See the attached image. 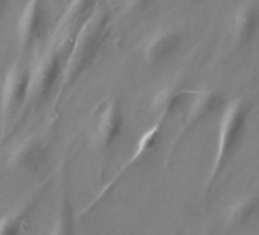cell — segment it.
<instances>
[{"mask_svg":"<svg viewBox=\"0 0 259 235\" xmlns=\"http://www.w3.org/2000/svg\"><path fill=\"white\" fill-rule=\"evenodd\" d=\"M108 20H110L108 11L96 10L81 25L69 49L67 58L64 61V67L58 81V93L55 98V105H58L64 92L78 80V76L85 70V67L96 57L99 48L102 46L107 37Z\"/></svg>","mask_w":259,"mask_h":235,"instance_id":"cell-1","label":"cell"},{"mask_svg":"<svg viewBox=\"0 0 259 235\" xmlns=\"http://www.w3.org/2000/svg\"><path fill=\"white\" fill-rule=\"evenodd\" d=\"M247 118H248V104L244 99L236 98L226 104L220 120L213 164L206 180V192H209L215 186L220 176L226 170L229 161L232 159V154L235 153V148L244 135Z\"/></svg>","mask_w":259,"mask_h":235,"instance_id":"cell-2","label":"cell"},{"mask_svg":"<svg viewBox=\"0 0 259 235\" xmlns=\"http://www.w3.org/2000/svg\"><path fill=\"white\" fill-rule=\"evenodd\" d=\"M64 67L60 45H51L35 64L29 69V89L26 102L40 104L48 98L49 92L58 84Z\"/></svg>","mask_w":259,"mask_h":235,"instance_id":"cell-3","label":"cell"},{"mask_svg":"<svg viewBox=\"0 0 259 235\" xmlns=\"http://www.w3.org/2000/svg\"><path fill=\"white\" fill-rule=\"evenodd\" d=\"M28 89L29 69L25 67L20 61H17L8 70L2 86V92H0V127H2V136L8 133V127L13 118L26 104Z\"/></svg>","mask_w":259,"mask_h":235,"instance_id":"cell-4","label":"cell"},{"mask_svg":"<svg viewBox=\"0 0 259 235\" xmlns=\"http://www.w3.org/2000/svg\"><path fill=\"white\" fill-rule=\"evenodd\" d=\"M224 104V95L218 90L213 89H204V90H195V93L192 95V102L188 107L186 116L182 123V127L171 145L169 150V158L172 156V153L176 151L177 145L180 144V141L197 126L200 124L203 120H206L207 116H210L212 113H215L221 105ZM168 158V159H169Z\"/></svg>","mask_w":259,"mask_h":235,"instance_id":"cell-5","label":"cell"},{"mask_svg":"<svg viewBox=\"0 0 259 235\" xmlns=\"http://www.w3.org/2000/svg\"><path fill=\"white\" fill-rule=\"evenodd\" d=\"M162 126H163V121H160V120H157L156 121V124L153 126V127H150L147 132H144L142 133V136L139 138V141H138V145H136V148H135V151H133V154L128 158V161L123 164V165H120L119 167V170L114 173V176L102 186V189L95 195V199L81 211V214L79 215H85V214H89L99 202H102L104 200V197L117 185V182L122 179V176H125L126 174V171L132 168L135 164H138L141 159H144L154 147H156V144H157V141H159V138H160V133H162Z\"/></svg>","mask_w":259,"mask_h":235,"instance_id":"cell-6","label":"cell"},{"mask_svg":"<svg viewBox=\"0 0 259 235\" xmlns=\"http://www.w3.org/2000/svg\"><path fill=\"white\" fill-rule=\"evenodd\" d=\"M123 126V111L119 99L111 98L98 113L92 130V144L99 151H107L116 142Z\"/></svg>","mask_w":259,"mask_h":235,"instance_id":"cell-7","label":"cell"},{"mask_svg":"<svg viewBox=\"0 0 259 235\" xmlns=\"http://www.w3.org/2000/svg\"><path fill=\"white\" fill-rule=\"evenodd\" d=\"M183 40L182 32L172 26H162L156 29L142 46L144 61L150 66H157L171 58L180 48Z\"/></svg>","mask_w":259,"mask_h":235,"instance_id":"cell-8","label":"cell"},{"mask_svg":"<svg viewBox=\"0 0 259 235\" xmlns=\"http://www.w3.org/2000/svg\"><path fill=\"white\" fill-rule=\"evenodd\" d=\"M46 154V139L40 135H31L13 147L7 159V167L17 171H35L45 162Z\"/></svg>","mask_w":259,"mask_h":235,"instance_id":"cell-9","label":"cell"},{"mask_svg":"<svg viewBox=\"0 0 259 235\" xmlns=\"http://www.w3.org/2000/svg\"><path fill=\"white\" fill-rule=\"evenodd\" d=\"M45 28L43 0H28L17 22V37L22 49L31 48L41 35Z\"/></svg>","mask_w":259,"mask_h":235,"instance_id":"cell-10","label":"cell"},{"mask_svg":"<svg viewBox=\"0 0 259 235\" xmlns=\"http://www.w3.org/2000/svg\"><path fill=\"white\" fill-rule=\"evenodd\" d=\"M257 32H259V7L253 0H245V2H242L236 8L232 20L233 42L239 48H244L254 40Z\"/></svg>","mask_w":259,"mask_h":235,"instance_id":"cell-11","label":"cell"},{"mask_svg":"<svg viewBox=\"0 0 259 235\" xmlns=\"http://www.w3.org/2000/svg\"><path fill=\"white\" fill-rule=\"evenodd\" d=\"M194 93L195 90L179 87V86H166L160 89L154 95L153 104H151L153 110L157 114V120L165 121L168 114H171V111H174L176 107L182 102V99H185L186 96H192Z\"/></svg>","mask_w":259,"mask_h":235,"instance_id":"cell-12","label":"cell"},{"mask_svg":"<svg viewBox=\"0 0 259 235\" xmlns=\"http://www.w3.org/2000/svg\"><path fill=\"white\" fill-rule=\"evenodd\" d=\"M43 188H45V185L41 186L40 191H37L34 195L26 199V202L20 203L17 208L7 212L4 217H0V235H16V233H19L22 230V226L25 224L26 217L34 209L37 200L40 199V194H41Z\"/></svg>","mask_w":259,"mask_h":235,"instance_id":"cell-13","label":"cell"},{"mask_svg":"<svg viewBox=\"0 0 259 235\" xmlns=\"http://www.w3.org/2000/svg\"><path fill=\"white\" fill-rule=\"evenodd\" d=\"M257 206H259V199L256 195L247 194V195L238 199L226 211V218H224L226 226L227 227H238V226L245 224L253 217Z\"/></svg>","mask_w":259,"mask_h":235,"instance_id":"cell-14","label":"cell"},{"mask_svg":"<svg viewBox=\"0 0 259 235\" xmlns=\"http://www.w3.org/2000/svg\"><path fill=\"white\" fill-rule=\"evenodd\" d=\"M95 2L96 0H69L66 11L58 20V31H61L64 26L70 25L72 22L78 20L79 17H82L95 5Z\"/></svg>","mask_w":259,"mask_h":235,"instance_id":"cell-15","label":"cell"},{"mask_svg":"<svg viewBox=\"0 0 259 235\" xmlns=\"http://www.w3.org/2000/svg\"><path fill=\"white\" fill-rule=\"evenodd\" d=\"M75 230L73 224H72V217H70V209H69V203L64 199L63 200V208L60 209L52 227L49 229V232L52 235H64V233H72Z\"/></svg>","mask_w":259,"mask_h":235,"instance_id":"cell-16","label":"cell"},{"mask_svg":"<svg viewBox=\"0 0 259 235\" xmlns=\"http://www.w3.org/2000/svg\"><path fill=\"white\" fill-rule=\"evenodd\" d=\"M154 0H123V7L126 13H138L148 8Z\"/></svg>","mask_w":259,"mask_h":235,"instance_id":"cell-17","label":"cell"},{"mask_svg":"<svg viewBox=\"0 0 259 235\" xmlns=\"http://www.w3.org/2000/svg\"><path fill=\"white\" fill-rule=\"evenodd\" d=\"M5 4H7V0H0V10H4Z\"/></svg>","mask_w":259,"mask_h":235,"instance_id":"cell-18","label":"cell"}]
</instances>
